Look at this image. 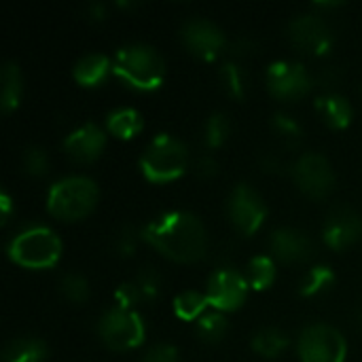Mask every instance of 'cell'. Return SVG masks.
<instances>
[{
    "mask_svg": "<svg viewBox=\"0 0 362 362\" xmlns=\"http://www.w3.org/2000/svg\"><path fill=\"white\" fill-rule=\"evenodd\" d=\"M140 235L144 244L174 263H197L208 252L206 227L193 212H165L146 223Z\"/></svg>",
    "mask_w": 362,
    "mask_h": 362,
    "instance_id": "obj_1",
    "label": "cell"
},
{
    "mask_svg": "<svg viewBox=\"0 0 362 362\" xmlns=\"http://www.w3.org/2000/svg\"><path fill=\"white\" fill-rule=\"evenodd\" d=\"M112 74L136 91H155L165 81V62L159 51L146 42L121 47L112 59Z\"/></svg>",
    "mask_w": 362,
    "mask_h": 362,
    "instance_id": "obj_2",
    "label": "cell"
},
{
    "mask_svg": "<svg viewBox=\"0 0 362 362\" xmlns=\"http://www.w3.org/2000/svg\"><path fill=\"white\" fill-rule=\"evenodd\" d=\"M100 199L98 185L87 176H66L55 180L47 193V212L64 223L89 216Z\"/></svg>",
    "mask_w": 362,
    "mask_h": 362,
    "instance_id": "obj_3",
    "label": "cell"
},
{
    "mask_svg": "<svg viewBox=\"0 0 362 362\" xmlns=\"http://www.w3.org/2000/svg\"><path fill=\"white\" fill-rule=\"evenodd\" d=\"M189 165V148L170 134H157L140 155V170L148 182L165 185L178 180Z\"/></svg>",
    "mask_w": 362,
    "mask_h": 362,
    "instance_id": "obj_4",
    "label": "cell"
},
{
    "mask_svg": "<svg viewBox=\"0 0 362 362\" xmlns=\"http://www.w3.org/2000/svg\"><path fill=\"white\" fill-rule=\"evenodd\" d=\"M8 259L25 269H51L59 263L62 242L45 225H30L21 229L6 248Z\"/></svg>",
    "mask_w": 362,
    "mask_h": 362,
    "instance_id": "obj_5",
    "label": "cell"
},
{
    "mask_svg": "<svg viewBox=\"0 0 362 362\" xmlns=\"http://www.w3.org/2000/svg\"><path fill=\"white\" fill-rule=\"evenodd\" d=\"M98 335L106 348L115 352H127L142 346L146 337V329L136 310L112 305L100 316Z\"/></svg>",
    "mask_w": 362,
    "mask_h": 362,
    "instance_id": "obj_6",
    "label": "cell"
},
{
    "mask_svg": "<svg viewBox=\"0 0 362 362\" xmlns=\"http://www.w3.org/2000/svg\"><path fill=\"white\" fill-rule=\"evenodd\" d=\"M297 354L301 362H346L348 344L339 329L316 322L299 333Z\"/></svg>",
    "mask_w": 362,
    "mask_h": 362,
    "instance_id": "obj_7",
    "label": "cell"
},
{
    "mask_svg": "<svg viewBox=\"0 0 362 362\" xmlns=\"http://www.w3.org/2000/svg\"><path fill=\"white\" fill-rule=\"evenodd\" d=\"M265 83L269 93L276 100H284V102L301 100L314 87V78L308 72V68L301 62H291V59H278L269 64L265 72Z\"/></svg>",
    "mask_w": 362,
    "mask_h": 362,
    "instance_id": "obj_8",
    "label": "cell"
},
{
    "mask_svg": "<svg viewBox=\"0 0 362 362\" xmlns=\"http://www.w3.org/2000/svg\"><path fill=\"white\" fill-rule=\"evenodd\" d=\"M227 216L238 233L252 235L263 227V223L267 218V206H265L263 197L250 185L240 182L229 193Z\"/></svg>",
    "mask_w": 362,
    "mask_h": 362,
    "instance_id": "obj_9",
    "label": "cell"
},
{
    "mask_svg": "<svg viewBox=\"0 0 362 362\" xmlns=\"http://www.w3.org/2000/svg\"><path fill=\"white\" fill-rule=\"evenodd\" d=\"M293 180L301 193L312 199L327 197L335 187V172L329 159L320 153H305L301 155L291 168Z\"/></svg>",
    "mask_w": 362,
    "mask_h": 362,
    "instance_id": "obj_10",
    "label": "cell"
},
{
    "mask_svg": "<svg viewBox=\"0 0 362 362\" xmlns=\"http://www.w3.org/2000/svg\"><path fill=\"white\" fill-rule=\"evenodd\" d=\"M288 38L295 49L308 55H327L335 42L333 30L322 15L301 13L288 23Z\"/></svg>",
    "mask_w": 362,
    "mask_h": 362,
    "instance_id": "obj_11",
    "label": "cell"
},
{
    "mask_svg": "<svg viewBox=\"0 0 362 362\" xmlns=\"http://www.w3.org/2000/svg\"><path fill=\"white\" fill-rule=\"evenodd\" d=\"M180 40L191 55L204 62H214L229 49L225 32L206 17L189 19L180 30Z\"/></svg>",
    "mask_w": 362,
    "mask_h": 362,
    "instance_id": "obj_12",
    "label": "cell"
},
{
    "mask_svg": "<svg viewBox=\"0 0 362 362\" xmlns=\"http://www.w3.org/2000/svg\"><path fill=\"white\" fill-rule=\"evenodd\" d=\"M250 284L244 274H240L233 267H221L210 276L206 297L210 308H214V312L229 314L244 305Z\"/></svg>",
    "mask_w": 362,
    "mask_h": 362,
    "instance_id": "obj_13",
    "label": "cell"
},
{
    "mask_svg": "<svg viewBox=\"0 0 362 362\" xmlns=\"http://www.w3.org/2000/svg\"><path fill=\"white\" fill-rule=\"evenodd\" d=\"M362 238V218L350 208H335L322 227V240L331 250H348Z\"/></svg>",
    "mask_w": 362,
    "mask_h": 362,
    "instance_id": "obj_14",
    "label": "cell"
},
{
    "mask_svg": "<svg viewBox=\"0 0 362 362\" xmlns=\"http://www.w3.org/2000/svg\"><path fill=\"white\" fill-rule=\"evenodd\" d=\"M272 255L274 259L286 263V265H299L312 259L314 255V242L308 233L293 229V227H280L269 238Z\"/></svg>",
    "mask_w": 362,
    "mask_h": 362,
    "instance_id": "obj_15",
    "label": "cell"
},
{
    "mask_svg": "<svg viewBox=\"0 0 362 362\" xmlns=\"http://www.w3.org/2000/svg\"><path fill=\"white\" fill-rule=\"evenodd\" d=\"M106 146V134L98 123H85L72 129L64 140V151L74 163H93Z\"/></svg>",
    "mask_w": 362,
    "mask_h": 362,
    "instance_id": "obj_16",
    "label": "cell"
},
{
    "mask_svg": "<svg viewBox=\"0 0 362 362\" xmlns=\"http://www.w3.org/2000/svg\"><path fill=\"white\" fill-rule=\"evenodd\" d=\"M316 112L331 129H346L352 123V104L341 93H322L316 98Z\"/></svg>",
    "mask_w": 362,
    "mask_h": 362,
    "instance_id": "obj_17",
    "label": "cell"
},
{
    "mask_svg": "<svg viewBox=\"0 0 362 362\" xmlns=\"http://www.w3.org/2000/svg\"><path fill=\"white\" fill-rule=\"evenodd\" d=\"M112 72V62L104 53H87L78 57L72 68V76L83 87H98Z\"/></svg>",
    "mask_w": 362,
    "mask_h": 362,
    "instance_id": "obj_18",
    "label": "cell"
},
{
    "mask_svg": "<svg viewBox=\"0 0 362 362\" xmlns=\"http://www.w3.org/2000/svg\"><path fill=\"white\" fill-rule=\"evenodd\" d=\"M0 108L4 115H11L19 108L23 98V76L17 62H6L0 70Z\"/></svg>",
    "mask_w": 362,
    "mask_h": 362,
    "instance_id": "obj_19",
    "label": "cell"
},
{
    "mask_svg": "<svg viewBox=\"0 0 362 362\" xmlns=\"http://www.w3.org/2000/svg\"><path fill=\"white\" fill-rule=\"evenodd\" d=\"M47 344L34 335H19L2 350V362H45Z\"/></svg>",
    "mask_w": 362,
    "mask_h": 362,
    "instance_id": "obj_20",
    "label": "cell"
},
{
    "mask_svg": "<svg viewBox=\"0 0 362 362\" xmlns=\"http://www.w3.org/2000/svg\"><path fill=\"white\" fill-rule=\"evenodd\" d=\"M104 125L110 136L119 140H132L142 132L144 119L136 108H115L112 112H108Z\"/></svg>",
    "mask_w": 362,
    "mask_h": 362,
    "instance_id": "obj_21",
    "label": "cell"
},
{
    "mask_svg": "<svg viewBox=\"0 0 362 362\" xmlns=\"http://www.w3.org/2000/svg\"><path fill=\"white\" fill-rule=\"evenodd\" d=\"M288 337L286 333H282L276 327H265L261 331L255 333L252 337V350L263 356V358H278L284 354V350L288 348Z\"/></svg>",
    "mask_w": 362,
    "mask_h": 362,
    "instance_id": "obj_22",
    "label": "cell"
},
{
    "mask_svg": "<svg viewBox=\"0 0 362 362\" xmlns=\"http://www.w3.org/2000/svg\"><path fill=\"white\" fill-rule=\"evenodd\" d=\"M208 308H210L208 297H206V293H199V291H182L174 299V314H176V318H180L185 322H191V320L197 322L206 314Z\"/></svg>",
    "mask_w": 362,
    "mask_h": 362,
    "instance_id": "obj_23",
    "label": "cell"
},
{
    "mask_svg": "<svg viewBox=\"0 0 362 362\" xmlns=\"http://www.w3.org/2000/svg\"><path fill=\"white\" fill-rule=\"evenodd\" d=\"M246 280L252 291H265L276 282V261L274 257L259 255L248 261L246 267Z\"/></svg>",
    "mask_w": 362,
    "mask_h": 362,
    "instance_id": "obj_24",
    "label": "cell"
},
{
    "mask_svg": "<svg viewBox=\"0 0 362 362\" xmlns=\"http://www.w3.org/2000/svg\"><path fill=\"white\" fill-rule=\"evenodd\" d=\"M333 284H335V272L329 265H314L305 274V278L299 286V295L301 297H318V295L327 293Z\"/></svg>",
    "mask_w": 362,
    "mask_h": 362,
    "instance_id": "obj_25",
    "label": "cell"
},
{
    "mask_svg": "<svg viewBox=\"0 0 362 362\" xmlns=\"http://www.w3.org/2000/svg\"><path fill=\"white\" fill-rule=\"evenodd\" d=\"M195 329H197V337L204 344H218L225 339V335L229 331V322H227L225 314H221V312H206L195 322Z\"/></svg>",
    "mask_w": 362,
    "mask_h": 362,
    "instance_id": "obj_26",
    "label": "cell"
},
{
    "mask_svg": "<svg viewBox=\"0 0 362 362\" xmlns=\"http://www.w3.org/2000/svg\"><path fill=\"white\" fill-rule=\"evenodd\" d=\"M221 83H223V87H225L229 98H233V100H244L246 98L248 81H246V74H244L240 64H235V62L223 64V68H221Z\"/></svg>",
    "mask_w": 362,
    "mask_h": 362,
    "instance_id": "obj_27",
    "label": "cell"
},
{
    "mask_svg": "<svg viewBox=\"0 0 362 362\" xmlns=\"http://www.w3.org/2000/svg\"><path fill=\"white\" fill-rule=\"evenodd\" d=\"M59 293L70 303H85L89 299V282L78 272H68L59 278Z\"/></svg>",
    "mask_w": 362,
    "mask_h": 362,
    "instance_id": "obj_28",
    "label": "cell"
},
{
    "mask_svg": "<svg viewBox=\"0 0 362 362\" xmlns=\"http://www.w3.org/2000/svg\"><path fill=\"white\" fill-rule=\"evenodd\" d=\"M272 127L274 132L278 134V138L288 146V148H295L301 144V138H303V129L301 125L297 123V119H293L291 115L286 112H276L272 117Z\"/></svg>",
    "mask_w": 362,
    "mask_h": 362,
    "instance_id": "obj_29",
    "label": "cell"
},
{
    "mask_svg": "<svg viewBox=\"0 0 362 362\" xmlns=\"http://www.w3.org/2000/svg\"><path fill=\"white\" fill-rule=\"evenodd\" d=\"M229 132H231V125H229L227 115L225 112H212L206 121V127H204V140H206L208 148H221L227 142Z\"/></svg>",
    "mask_w": 362,
    "mask_h": 362,
    "instance_id": "obj_30",
    "label": "cell"
},
{
    "mask_svg": "<svg viewBox=\"0 0 362 362\" xmlns=\"http://www.w3.org/2000/svg\"><path fill=\"white\" fill-rule=\"evenodd\" d=\"M21 168L32 178L47 176V172H49V155H47V151L40 148V146H34V144L25 146V151L21 155Z\"/></svg>",
    "mask_w": 362,
    "mask_h": 362,
    "instance_id": "obj_31",
    "label": "cell"
},
{
    "mask_svg": "<svg viewBox=\"0 0 362 362\" xmlns=\"http://www.w3.org/2000/svg\"><path fill=\"white\" fill-rule=\"evenodd\" d=\"M140 295H142V301H157L159 295H161V276L157 269L153 267H144L136 274L134 278Z\"/></svg>",
    "mask_w": 362,
    "mask_h": 362,
    "instance_id": "obj_32",
    "label": "cell"
},
{
    "mask_svg": "<svg viewBox=\"0 0 362 362\" xmlns=\"http://www.w3.org/2000/svg\"><path fill=\"white\" fill-rule=\"evenodd\" d=\"M138 242H142L140 231H136L134 227H123V229L117 233V238H115V250H117L119 257L127 259V257H132V255L136 252Z\"/></svg>",
    "mask_w": 362,
    "mask_h": 362,
    "instance_id": "obj_33",
    "label": "cell"
},
{
    "mask_svg": "<svg viewBox=\"0 0 362 362\" xmlns=\"http://www.w3.org/2000/svg\"><path fill=\"white\" fill-rule=\"evenodd\" d=\"M115 299H117V305L121 308H127V310H134L136 303H142V295L136 286L134 280L129 282H123L117 291H115Z\"/></svg>",
    "mask_w": 362,
    "mask_h": 362,
    "instance_id": "obj_34",
    "label": "cell"
},
{
    "mask_svg": "<svg viewBox=\"0 0 362 362\" xmlns=\"http://www.w3.org/2000/svg\"><path fill=\"white\" fill-rule=\"evenodd\" d=\"M140 362H180L178 358V350L170 344H157L153 346Z\"/></svg>",
    "mask_w": 362,
    "mask_h": 362,
    "instance_id": "obj_35",
    "label": "cell"
},
{
    "mask_svg": "<svg viewBox=\"0 0 362 362\" xmlns=\"http://www.w3.org/2000/svg\"><path fill=\"white\" fill-rule=\"evenodd\" d=\"M339 81H341V70H339V66H325V68L318 72V76L314 78V85L322 87L325 93H335V85H339Z\"/></svg>",
    "mask_w": 362,
    "mask_h": 362,
    "instance_id": "obj_36",
    "label": "cell"
},
{
    "mask_svg": "<svg viewBox=\"0 0 362 362\" xmlns=\"http://www.w3.org/2000/svg\"><path fill=\"white\" fill-rule=\"evenodd\" d=\"M195 174L204 180H212L218 176V163L214 157L210 155H202L197 161H195Z\"/></svg>",
    "mask_w": 362,
    "mask_h": 362,
    "instance_id": "obj_37",
    "label": "cell"
},
{
    "mask_svg": "<svg viewBox=\"0 0 362 362\" xmlns=\"http://www.w3.org/2000/svg\"><path fill=\"white\" fill-rule=\"evenodd\" d=\"M255 49H257V42H255L252 38H248V36H242V38H238L235 42H231L227 51H229L233 57H244V55L252 53Z\"/></svg>",
    "mask_w": 362,
    "mask_h": 362,
    "instance_id": "obj_38",
    "label": "cell"
},
{
    "mask_svg": "<svg viewBox=\"0 0 362 362\" xmlns=\"http://www.w3.org/2000/svg\"><path fill=\"white\" fill-rule=\"evenodd\" d=\"M0 212H2V225H6L13 216V197L6 191L0 193Z\"/></svg>",
    "mask_w": 362,
    "mask_h": 362,
    "instance_id": "obj_39",
    "label": "cell"
},
{
    "mask_svg": "<svg viewBox=\"0 0 362 362\" xmlns=\"http://www.w3.org/2000/svg\"><path fill=\"white\" fill-rule=\"evenodd\" d=\"M261 168L265 170V172H280V168H282V163H280V159L276 157V155H265L263 159H261Z\"/></svg>",
    "mask_w": 362,
    "mask_h": 362,
    "instance_id": "obj_40",
    "label": "cell"
},
{
    "mask_svg": "<svg viewBox=\"0 0 362 362\" xmlns=\"http://www.w3.org/2000/svg\"><path fill=\"white\" fill-rule=\"evenodd\" d=\"M87 15H89V19H93V21H100V19L106 17V6L100 4V2L89 4V6H87Z\"/></svg>",
    "mask_w": 362,
    "mask_h": 362,
    "instance_id": "obj_41",
    "label": "cell"
},
{
    "mask_svg": "<svg viewBox=\"0 0 362 362\" xmlns=\"http://www.w3.org/2000/svg\"><path fill=\"white\" fill-rule=\"evenodd\" d=\"M314 6H316V8H337L339 2H316Z\"/></svg>",
    "mask_w": 362,
    "mask_h": 362,
    "instance_id": "obj_42",
    "label": "cell"
},
{
    "mask_svg": "<svg viewBox=\"0 0 362 362\" xmlns=\"http://www.w3.org/2000/svg\"><path fill=\"white\" fill-rule=\"evenodd\" d=\"M354 320H356V327L362 331V305L354 312Z\"/></svg>",
    "mask_w": 362,
    "mask_h": 362,
    "instance_id": "obj_43",
    "label": "cell"
}]
</instances>
